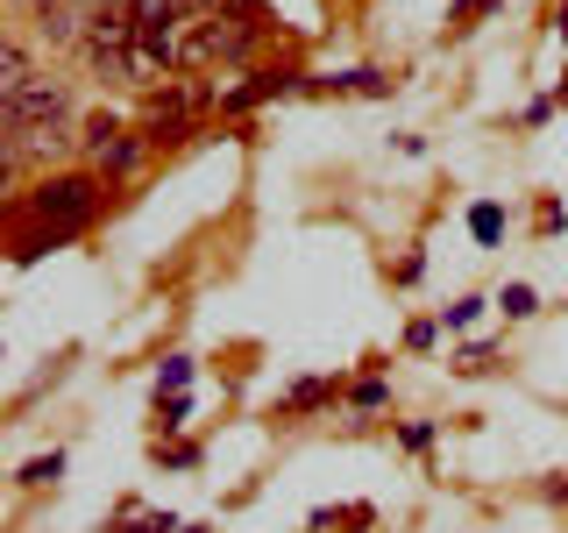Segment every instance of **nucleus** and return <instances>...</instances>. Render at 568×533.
Listing matches in <instances>:
<instances>
[{
	"label": "nucleus",
	"instance_id": "nucleus-1",
	"mask_svg": "<svg viewBox=\"0 0 568 533\" xmlns=\"http://www.w3.org/2000/svg\"><path fill=\"white\" fill-rule=\"evenodd\" d=\"M93 207H100V185L93 178H43V192L29 200V213L50 228L58 242H71L85 221H93Z\"/></svg>",
	"mask_w": 568,
	"mask_h": 533
},
{
	"label": "nucleus",
	"instance_id": "nucleus-2",
	"mask_svg": "<svg viewBox=\"0 0 568 533\" xmlns=\"http://www.w3.org/2000/svg\"><path fill=\"white\" fill-rule=\"evenodd\" d=\"M129 8H135V71H164L192 14L178 0H129Z\"/></svg>",
	"mask_w": 568,
	"mask_h": 533
},
{
	"label": "nucleus",
	"instance_id": "nucleus-3",
	"mask_svg": "<svg viewBox=\"0 0 568 533\" xmlns=\"http://www.w3.org/2000/svg\"><path fill=\"white\" fill-rule=\"evenodd\" d=\"M85 58L100 71H129L135 64V8H100L85 29Z\"/></svg>",
	"mask_w": 568,
	"mask_h": 533
},
{
	"label": "nucleus",
	"instance_id": "nucleus-4",
	"mask_svg": "<svg viewBox=\"0 0 568 533\" xmlns=\"http://www.w3.org/2000/svg\"><path fill=\"white\" fill-rule=\"evenodd\" d=\"M192 114H200V93H192V86H171V93L150 100V135H178Z\"/></svg>",
	"mask_w": 568,
	"mask_h": 533
},
{
	"label": "nucleus",
	"instance_id": "nucleus-5",
	"mask_svg": "<svg viewBox=\"0 0 568 533\" xmlns=\"http://www.w3.org/2000/svg\"><path fill=\"white\" fill-rule=\"evenodd\" d=\"M29 86H36V79H29V50L8 43V50H0V100H22Z\"/></svg>",
	"mask_w": 568,
	"mask_h": 533
},
{
	"label": "nucleus",
	"instance_id": "nucleus-6",
	"mask_svg": "<svg viewBox=\"0 0 568 533\" xmlns=\"http://www.w3.org/2000/svg\"><path fill=\"white\" fill-rule=\"evenodd\" d=\"M135 164H142V135H114V142L100 150V171H106V178H121V171H135Z\"/></svg>",
	"mask_w": 568,
	"mask_h": 533
},
{
	"label": "nucleus",
	"instance_id": "nucleus-7",
	"mask_svg": "<svg viewBox=\"0 0 568 533\" xmlns=\"http://www.w3.org/2000/svg\"><path fill=\"white\" fill-rule=\"evenodd\" d=\"M292 86V71H256V79L242 86V93H227V107H256V100H271V93H284Z\"/></svg>",
	"mask_w": 568,
	"mask_h": 533
},
{
	"label": "nucleus",
	"instance_id": "nucleus-8",
	"mask_svg": "<svg viewBox=\"0 0 568 533\" xmlns=\"http://www.w3.org/2000/svg\"><path fill=\"white\" fill-rule=\"evenodd\" d=\"M505 313H511V320L532 313V292H526V284H511V292H505Z\"/></svg>",
	"mask_w": 568,
	"mask_h": 533
},
{
	"label": "nucleus",
	"instance_id": "nucleus-9",
	"mask_svg": "<svg viewBox=\"0 0 568 533\" xmlns=\"http://www.w3.org/2000/svg\"><path fill=\"white\" fill-rule=\"evenodd\" d=\"M135 533H171V520H142V526H135Z\"/></svg>",
	"mask_w": 568,
	"mask_h": 533
}]
</instances>
